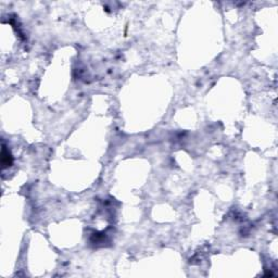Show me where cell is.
Listing matches in <instances>:
<instances>
[{"label": "cell", "mask_w": 278, "mask_h": 278, "mask_svg": "<svg viewBox=\"0 0 278 278\" xmlns=\"http://www.w3.org/2000/svg\"><path fill=\"white\" fill-rule=\"evenodd\" d=\"M10 155L7 153V150L4 148V151H2V164H4V166H9V164H10Z\"/></svg>", "instance_id": "6da1fadb"}]
</instances>
